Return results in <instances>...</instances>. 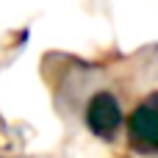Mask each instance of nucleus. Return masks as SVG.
Masks as SVG:
<instances>
[{
  "instance_id": "obj_1",
  "label": "nucleus",
  "mask_w": 158,
  "mask_h": 158,
  "mask_svg": "<svg viewBox=\"0 0 158 158\" xmlns=\"http://www.w3.org/2000/svg\"><path fill=\"white\" fill-rule=\"evenodd\" d=\"M86 125L89 131L103 139V142H114L117 131L122 128V108L117 103V97L111 92H97L89 106H86Z\"/></svg>"
},
{
  "instance_id": "obj_2",
  "label": "nucleus",
  "mask_w": 158,
  "mask_h": 158,
  "mask_svg": "<svg viewBox=\"0 0 158 158\" xmlns=\"http://www.w3.org/2000/svg\"><path fill=\"white\" fill-rule=\"evenodd\" d=\"M128 136L131 144L142 153H158V106L156 103H142L133 108L128 117Z\"/></svg>"
}]
</instances>
